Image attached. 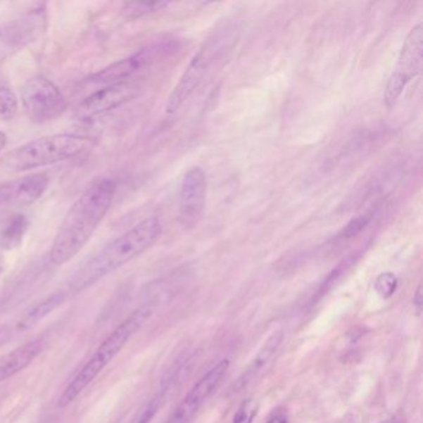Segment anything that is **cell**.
<instances>
[{
  "instance_id": "obj_1",
  "label": "cell",
  "mask_w": 423,
  "mask_h": 423,
  "mask_svg": "<svg viewBox=\"0 0 423 423\" xmlns=\"http://www.w3.org/2000/svg\"><path fill=\"white\" fill-rule=\"evenodd\" d=\"M115 190V180L99 179L75 201L65 216L50 250V261L55 266L66 265L87 245L97 226L108 213Z\"/></svg>"
},
{
  "instance_id": "obj_2",
  "label": "cell",
  "mask_w": 423,
  "mask_h": 423,
  "mask_svg": "<svg viewBox=\"0 0 423 423\" xmlns=\"http://www.w3.org/2000/svg\"><path fill=\"white\" fill-rule=\"evenodd\" d=\"M162 224L158 217H148L117 237L89 260L75 276L71 287L75 292L94 286L99 279L125 266L149 250L162 236Z\"/></svg>"
},
{
  "instance_id": "obj_3",
  "label": "cell",
  "mask_w": 423,
  "mask_h": 423,
  "mask_svg": "<svg viewBox=\"0 0 423 423\" xmlns=\"http://www.w3.org/2000/svg\"><path fill=\"white\" fill-rule=\"evenodd\" d=\"M152 315L151 309H137L130 314L107 338H106L94 355L84 367L68 382V386L58 397V408H68V405L77 398L82 392L96 380V377L103 371L106 366L120 354L127 343L137 334V332L146 324V320Z\"/></svg>"
},
{
  "instance_id": "obj_4",
  "label": "cell",
  "mask_w": 423,
  "mask_h": 423,
  "mask_svg": "<svg viewBox=\"0 0 423 423\" xmlns=\"http://www.w3.org/2000/svg\"><path fill=\"white\" fill-rule=\"evenodd\" d=\"M94 144V138L81 134L63 133L42 137L6 153L3 167L8 172H16L53 165L79 157Z\"/></svg>"
},
{
  "instance_id": "obj_5",
  "label": "cell",
  "mask_w": 423,
  "mask_h": 423,
  "mask_svg": "<svg viewBox=\"0 0 423 423\" xmlns=\"http://www.w3.org/2000/svg\"><path fill=\"white\" fill-rule=\"evenodd\" d=\"M422 53L423 27L422 23H418L405 39L396 66L387 81L384 99L389 108L396 105L397 99L403 94L405 87L421 72Z\"/></svg>"
},
{
  "instance_id": "obj_6",
  "label": "cell",
  "mask_w": 423,
  "mask_h": 423,
  "mask_svg": "<svg viewBox=\"0 0 423 423\" xmlns=\"http://www.w3.org/2000/svg\"><path fill=\"white\" fill-rule=\"evenodd\" d=\"M21 103L27 117L35 123L56 120L68 106L58 86L44 76L27 80L21 91Z\"/></svg>"
},
{
  "instance_id": "obj_7",
  "label": "cell",
  "mask_w": 423,
  "mask_h": 423,
  "mask_svg": "<svg viewBox=\"0 0 423 423\" xmlns=\"http://www.w3.org/2000/svg\"><path fill=\"white\" fill-rule=\"evenodd\" d=\"M141 89V84L136 80L107 84L105 89H99L87 96L77 106L76 117L81 120H94L120 106L126 105L132 99H136Z\"/></svg>"
},
{
  "instance_id": "obj_8",
  "label": "cell",
  "mask_w": 423,
  "mask_h": 423,
  "mask_svg": "<svg viewBox=\"0 0 423 423\" xmlns=\"http://www.w3.org/2000/svg\"><path fill=\"white\" fill-rule=\"evenodd\" d=\"M208 179L204 170L194 167L185 172L179 191V220L185 229H193L204 214Z\"/></svg>"
},
{
  "instance_id": "obj_9",
  "label": "cell",
  "mask_w": 423,
  "mask_h": 423,
  "mask_svg": "<svg viewBox=\"0 0 423 423\" xmlns=\"http://www.w3.org/2000/svg\"><path fill=\"white\" fill-rule=\"evenodd\" d=\"M50 183L46 172H34L0 184V210L20 209L37 203Z\"/></svg>"
},
{
  "instance_id": "obj_10",
  "label": "cell",
  "mask_w": 423,
  "mask_h": 423,
  "mask_svg": "<svg viewBox=\"0 0 423 423\" xmlns=\"http://www.w3.org/2000/svg\"><path fill=\"white\" fill-rule=\"evenodd\" d=\"M162 50L160 46L141 49L131 56L122 58L120 61L99 70L94 75H91L86 81L91 84H112L133 80L137 73L141 72L143 68H148L154 61V58H157L158 53Z\"/></svg>"
},
{
  "instance_id": "obj_11",
  "label": "cell",
  "mask_w": 423,
  "mask_h": 423,
  "mask_svg": "<svg viewBox=\"0 0 423 423\" xmlns=\"http://www.w3.org/2000/svg\"><path fill=\"white\" fill-rule=\"evenodd\" d=\"M46 11L42 4L8 24L0 32V42L6 49H20L34 42L45 29Z\"/></svg>"
},
{
  "instance_id": "obj_12",
  "label": "cell",
  "mask_w": 423,
  "mask_h": 423,
  "mask_svg": "<svg viewBox=\"0 0 423 423\" xmlns=\"http://www.w3.org/2000/svg\"><path fill=\"white\" fill-rule=\"evenodd\" d=\"M209 65V53L206 50H200L190 61L188 68H185L178 84L174 87L168 99L167 107H165L168 115L177 113L179 108L187 102V99L193 94L194 91L198 89V84L204 79Z\"/></svg>"
},
{
  "instance_id": "obj_13",
  "label": "cell",
  "mask_w": 423,
  "mask_h": 423,
  "mask_svg": "<svg viewBox=\"0 0 423 423\" xmlns=\"http://www.w3.org/2000/svg\"><path fill=\"white\" fill-rule=\"evenodd\" d=\"M282 341L283 333L281 330L272 333L271 336L266 340V343L257 353L250 366L247 367V370L236 380L232 386L234 393H240L242 390H245L246 387L250 386L257 377L263 374V371L266 370L274 355L277 354Z\"/></svg>"
},
{
  "instance_id": "obj_14",
  "label": "cell",
  "mask_w": 423,
  "mask_h": 423,
  "mask_svg": "<svg viewBox=\"0 0 423 423\" xmlns=\"http://www.w3.org/2000/svg\"><path fill=\"white\" fill-rule=\"evenodd\" d=\"M42 348L44 343L42 339L32 340L16 348L8 355L3 356L0 359V382L6 381L32 365L37 356L42 354Z\"/></svg>"
},
{
  "instance_id": "obj_15",
  "label": "cell",
  "mask_w": 423,
  "mask_h": 423,
  "mask_svg": "<svg viewBox=\"0 0 423 423\" xmlns=\"http://www.w3.org/2000/svg\"><path fill=\"white\" fill-rule=\"evenodd\" d=\"M63 301H65V294L63 293H56L50 297L45 298L42 302L37 303L34 308L30 309L25 315H23V318L16 324V329L19 332H27V330L32 329L53 313V310H56L63 303Z\"/></svg>"
},
{
  "instance_id": "obj_16",
  "label": "cell",
  "mask_w": 423,
  "mask_h": 423,
  "mask_svg": "<svg viewBox=\"0 0 423 423\" xmlns=\"http://www.w3.org/2000/svg\"><path fill=\"white\" fill-rule=\"evenodd\" d=\"M27 226L29 222L24 215H15L13 219L8 221V224L0 232V247L6 251L19 247L27 232Z\"/></svg>"
},
{
  "instance_id": "obj_17",
  "label": "cell",
  "mask_w": 423,
  "mask_h": 423,
  "mask_svg": "<svg viewBox=\"0 0 423 423\" xmlns=\"http://www.w3.org/2000/svg\"><path fill=\"white\" fill-rule=\"evenodd\" d=\"M169 1H127L120 9V14L126 19H138L153 13L163 11L169 6Z\"/></svg>"
},
{
  "instance_id": "obj_18",
  "label": "cell",
  "mask_w": 423,
  "mask_h": 423,
  "mask_svg": "<svg viewBox=\"0 0 423 423\" xmlns=\"http://www.w3.org/2000/svg\"><path fill=\"white\" fill-rule=\"evenodd\" d=\"M19 102L15 92L8 84L0 82V120L9 122L15 118Z\"/></svg>"
},
{
  "instance_id": "obj_19",
  "label": "cell",
  "mask_w": 423,
  "mask_h": 423,
  "mask_svg": "<svg viewBox=\"0 0 423 423\" xmlns=\"http://www.w3.org/2000/svg\"><path fill=\"white\" fill-rule=\"evenodd\" d=\"M397 284L398 281L392 272H384L377 278L374 288L380 297L387 299L396 292Z\"/></svg>"
},
{
  "instance_id": "obj_20",
  "label": "cell",
  "mask_w": 423,
  "mask_h": 423,
  "mask_svg": "<svg viewBox=\"0 0 423 423\" xmlns=\"http://www.w3.org/2000/svg\"><path fill=\"white\" fill-rule=\"evenodd\" d=\"M163 401V393L153 397L149 403L144 405V408H141V412L138 413L136 418V423H149L152 421L153 417L157 415L158 410L160 408Z\"/></svg>"
},
{
  "instance_id": "obj_21",
  "label": "cell",
  "mask_w": 423,
  "mask_h": 423,
  "mask_svg": "<svg viewBox=\"0 0 423 423\" xmlns=\"http://www.w3.org/2000/svg\"><path fill=\"white\" fill-rule=\"evenodd\" d=\"M257 405L253 400L248 398L241 405L237 410L232 423H252L253 418L256 416Z\"/></svg>"
},
{
  "instance_id": "obj_22",
  "label": "cell",
  "mask_w": 423,
  "mask_h": 423,
  "mask_svg": "<svg viewBox=\"0 0 423 423\" xmlns=\"http://www.w3.org/2000/svg\"><path fill=\"white\" fill-rule=\"evenodd\" d=\"M370 219L365 216V215H361L358 216L355 219L351 220L348 222V225L345 226L344 230H343V237L345 239H351V237H355L359 235L360 232L365 230L366 226L369 224Z\"/></svg>"
},
{
  "instance_id": "obj_23",
  "label": "cell",
  "mask_w": 423,
  "mask_h": 423,
  "mask_svg": "<svg viewBox=\"0 0 423 423\" xmlns=\"http://www.w3.org/2000/svg\"><path fill=\"white\" fill-rule=\"evenodd\" d=\"M413 303L417 305L418 308L422 307L423 303V294H422V286L419 284L417 288V291L415 293V297H413Z\"/></svg>"
},
{
  "instance_id": "obj_24",
  "label": "cell",
  "mask_w": 423,
  "mask_h": 423,
  "mask_svg": "<svg viewBox=\"0 0 423 423\" xmlns=\"http://www.w3.org/2000/svg\"><path fill=\"white\" fill-rule=\"evenodd\" d=\"M267 423H287V418L282 415H277V416H273Z\"/></svg>"
},
{
  "instance_id": "obj_25",
  "label": "cell",
  "mask_w": 423,
  "mask_h": 423,
  "mask_svg": "<svg viewBox=\"0 0 423 423\" xmlns=\"http://www.w3.org/2000/svg\"><path fill=\"white\" fill-rule=\"evenodd\" d=\"M6 141H8V137L6 136L4 132L0 131V154L3 152V149L6 148Z\"/></svg>"
},
{
  "instance_id": "obj_26",
  "label": "cell",
  "mask_w": 423,
  "mask_h": 423,
  "mask_svg": "<svg viewBox=\"0 0 423 423\" xmlns=\"http://www.w3.org/2000/svg\"><path fill=\"white\" fill-rule=\"evenodd\" d=\"M3 270H4V263L0 260V276H1V273H3Z\"/></svg>"
}]
</instances>
